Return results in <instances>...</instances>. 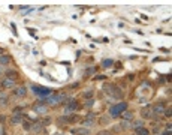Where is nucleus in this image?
<instances>
[{
  "label": "nucleus",
  "instance_id": "obj_1",
  "mask_svg": "<svg viewBox=\"0 0 172 135\" xmlns=\"http://www.w3.org/2000/svg\"><path fill=\"white\" fill-rule=\"evenodd\" d=\"M68 99V95L66 93H57V95H50V96H45V98H41L39 101L46 104L48 107L50 105H57V104H63V102Z\"/></svg>",
  "mask_w": 172,
  "mask_h": 135
},
{
  "label": "nucleus",
  "instance_id": "obj_2",
  "mask_svg": "<svg viewBox=\"0 0 172 135\" xmlns=\"http://www.w3.org/2000/svg\"><path fill=\"white\" fill-rule=\"evenodd\" d=\"M127 108H129L127 102H124V101L117 102L115 105H112L111 108H109V116L111 117H120L121 114H123V111H126Z\"/></svg>",
  "mask_w": 172,
  "mask_h": 135
},
{
  "label": "nucleus",
  "instance_id": "obj_3",
  "mask_svg": "<svg viewBox=\"0 0 172 135\" xmlns=\"http://www.w3.org/2000/svg\"><path fill=\"white\" fill-rule=\"evenodd\" d=\"M63 104H64V107H63V113L64 114H73L79 108V102L75 98H68Z\"/></svg>",
  "mask_w": 172,
  "mask_h": 135
},
{
  "label": "nucleus",
  "instance_id": "obj_4",
  "mask_svg": "<svg viewBox=\"0 0 172 135\" xmlns=\"http://www.w3.org/2000/svg\"><path fill=\"white\" fill-rule=\"evenodd\" d=\"M30 87H32V90H33L34 95H37L39 98H45V96L52 95V90L48 89V87H42V86H39V84H32Z\"/></svg>",
  "mask_w": 172,
  "mask_h": 135
},
{
  "label": "nucleus",
  "instance_id": "obj_5",
  "mask_svg": "<svg viewBox=\"0 0 172 135\" xmlns=\"http://www.w3.org/2000/svg\"><path fill=\"white\" fill-rule=\"evenodd\" d=\"M77 120H79V117L75 116V114H64V116L57 117V123H59V125H72V123H75Z\"/></svg>",
  "mask_w": 172,
  "mask_h": 135
},
{
  "label": "nucleus",
  "instance_id": "obj_6",
  "mask_svg": "<svg viewBox=\"0 0 172 135\" xmlns=\"http://www.w3.org/2000/svg\"><path fill=\"white\" fill-rule=\"evenodd\" d=\"M32 110H33L34 114H46L48 111H50V107L46 105V104H43V102L41 101H37V102H34L33 105H32Z\"/></svg>",
  "mask_w": 172,
  "mask_h": 135
},
{
  "label": "nucleus",
  "instance_id": "obj_7",
  "mask_svg": "<svg viewBox=\"0 0 172 135\" xmlns=\"http://www.w3.org/2000/svg\"><path fill=\"white\" fill-rule=\"evenodd\" d=\"M141 117H142V120L154 119V113H153L151 105H147V107H144V108H141Z\"/></svg>",
  "mask_w": 172,
  "mask_h": 135
},
{
  "label": "nucleus",
  "instance_id": "obj_8",
  "mask_svg": "<svg viewBox=\"0 0 172 135\" xmlns=\"http://www.w3.org/2000/svg\"><path fill=\"white\" fill-rule=\"evenodd\" d=\"M151 108H153V113H154V116L157 117L159 114H163L165 110H166V104L165 102H156L154 105H151Z\"/></svg>",
  "mask_w": 172,
  "mask_h": 135
},
{
  "label": "nucleus",
  "instance_id": "obj_9",
  "mask_svg": "<svg viewBox=\"0 0 172 135\" xmlns=\"http://www.w3.org/2000/svg\"><path fill=\"white\" fill-rule=\"evenodd\" d=\"M12 95H14V96H17V98H26V96H27V87L24 84L17 86V87L12 90Z\"/></svg>",
  "mask_w": 172,
  "mask_h": 135
},
{
  "label": "nucleus",
  "instance_id": "obj_10",
  "mask_svg": "<svg viewBox=\"0 0 172 135\" xmlns=\"http://www.w3.org/2000/svg\"><path fill=\"white\" fill-rule=\"evenodd\" d=\"M70 135H91V131L88 128H70Z\"/></svg>",
  "mask_w": 172,
  "mask_h": 135
},
{
  "label": "nucleus",
  "instance_id": "obj_11",
  "mask_svg": "<svg viewBox=\"0 0 172 135\" xmlns=\"http://www.w3.org/2000/svg\"><path fill=\"white\" fill-rule=\"evenodd\" d=\"M43 131H45V128L42 126V123H41L39 120H36V122H33V123H32V128H30V132H33L34 135L42 134Z\"/></svg>",
  "mask_w": 172,
  "mask_h": 135
},
{
  "label": "nucleus",
  "instance_id": "obj_12",
  "mask_svg": "<svg viewBox=\"0 0 172 135\" xmlns=\"http://www.w3.org/2000/svg\"><path fill=\"white\" fill-rule=\"evenodd\" d=\"M2 87L5 89V90H9V89H15L17 87V81H14V80H11V78H3L2 80Z\"/></svg>",
  "mask_w": 172,
  "mask_h": 135
},
{
  "label": "nucleus",
  "instance_id": "obj_13",
  "mask_svg": "<svg viewBox=\"0 0 172 135\" xmlns=\"http://www.w3.org/2000/svg\"><path fill=\"white\" fill-rule=\"evenodd\" d=\"M23 120H24V116H23V114H14V116H11V119H9V125L17 126V125H21V123H23Z\"/></svg>",
  "mask_w": 172,
  "mask_h": 135
},
{
  "label": "nucleus",
  "instance_id": "obj_14",
  "mask_svg": "<svg viewBox=\"0 0 172 135\" xmlns=\"http://www.w3.org/2000/svg\"><path fill=\"white\" fill-rule=\"evenodd\" d=\"M81 123H82V126H84V128H88V129H90V128H93L95 125H97L96 119H88V117H84Z\"/></svg>",
  "mask_w": 172,
  "mask_h": 135
},
{
  "label": "nucleus",
  "instance_id": "obj_15",
  "mask_svg": "<svg viewBox=\"0 0 172 135\" xmlns=\"http://www.w3.org/2000/svg\"><path fill=\"white\" fill-rule=\"evenodd\" d=\"M120 117L123 119V120H126V122H132V120L135 119V113L130 110H126V111H123V114H121Z\"/></svg>",
  "mask_w": 172,
  "mask_h": 135
},
{
  "label": "nucleus",
  "instance_id": "obj_16",
  "mask_svg": "<svg viewBox=\"0 0 172 135\" xmlns=\"http://www.w3.org/2000/svg\"><path fill=\"white\" fill-rule=\"evenodd\" d=\"M6 78H11V80L17 81L18 78H20V72L15 71V69H8V71H6Z\"/></svg>",
  "mask_w": 172,
  "mask_h": 135
},
{
  "label": "nucleus",
  "instance_id": "obj_17",
  "mask_svg": "<svg viewBox=\"0 0 172 135\" xmlns=\"http://www.w3.org/2000/svg\"><path fill=\"white\" fill-rule=\"evenodd\" d=\"M115 87L117 86L112 84V83H108V84H103V92L108 93L109 96H112V93H114V90H115Z\"/></svg>",
  "mask_w": 172,
  "mask_h": 135
},
{
  "label": "nucleus",
  "instance_id": "obj_18",
  "mask_svg": "<svg viewBox=\"0 0 172 135\" xmlns=\"http://www.w3.org/2000/svg\"><path fill=\"white\" fill-rule=\"evenodd\" d=\"M8 102H9V95L5 92H0V105L5 107V105H8Z\"/></svg>",
  "mask_w": 172,
  "mask_h": 135
},
{
  "label": "nucleus",
  "instance_id": "obj_19",
  "mask_svg": "<svg viewBox=\"0 0 172 135\" xmlns=\"http://www.w3.org/2000/svg\"><path fill=\"white\" fill-rule=\"evenodd\" d=\"M11 63V57L6 56V54H3V56H0V66H6Z\"/></svg>",
  "mask_w": 172,
  "mask_h": 135
},
{
  "label": "nucleus",
  "instance_id": "obj_20",
  "mask_svg": "<svg viewBox=\"0 0 172 135\" xmlns=\"http://www.w3.org/2000/svg\"><path fill=\"white\" fill-rule=\"evenodd\" d=\"M135 134L136 135H150V129H147V128H138V129H135Z\"/></svg>",
  "mask_w": 172,
  "mask_h": 135
},
{
  "label": "nucleus",
  "instance_id": "obj_21",
  "mask_svg": "<svg viewBox=\"0 0 172 135\" xmlns=\"http://www.w3.org/2000/svg\"><path fill=\"white\" fill-rule=\"evenodd\" d=\"M32 123H33L32 120H29V119L24 117V120H23V123H21V125H23V128H24L26 131H30V128H32Z\"/></svg>",
  "mask_w": 172,
  "mask_h": 135
},
{
  "label": "nucleus",
  "instance_id": "obj_22",
  "mask_svg": "<svg viewBox=\"0 0 172 135\" xmlns=\"http://www.w3.org/2000/svg\"><path fill=\"white\" fill-rule=\"evenodd\" d=\"M130 128L138 129V128H144V120H135L133 123H130Z\"/></svg>",
  "mask_w": 172,
  "mask_h": 135
},
{
  "label": "nucleus",
  "instance_id": "obj_23",
  "mask_svg": "<svg viewBox=\"0 0 172 135\" xmlns=\"http://www.w3.org/2000/svg\"><path fill=\"white\" fill-rule=\"evenodd\" d=\"M114 63H115V62H114L112 59H105L102 62V68H112L114 66Z\"/></svg>",
  "mask_w": 172,
  "mask_h": 135
},
{
  "label": "nucleus",
  "instance_id": "obj_24",
  "mask_svg": "<svg viewBox=\"0 0 172 135\" xmlns=\"http://www.w3.org/2000/svg\"><path fill=\"white\" fill-rule=\"evenodd\" d=\"M109 120H111V116H109V117H108V116H102V117L99 119L97 125H106V123H109Z\"/></svg>",
  "mask_w": 172,
  "mask_h": 135
},
{
  "label": "nucleus",
  "instance_id": "obj_25",
  "mask_svg": "<svg viewBox=\"0 0 172 135\" xmlns=\"http://www.w3.org/2000/svg\"><path fill=\"white\" fill-rule=\"evenodd\" d=\"M39 122H41V123H42V126L45 128V126H50V125H51V122H52V119L50 117V116H48V117H43L42 120H39Z\"/></svg>",
  "mask_w": 172,
  "mask_h": 135
},
{
  "label": "nucleus",
  "instance_id": "obj_26",
  "mask_svg": "<svg viewBox=\"0 0 172 135\" xmlns=\"http://www.w3.org/2000/svg\"><path fill=\"white\" fill-rule=\"evenodd\" d=\"M96 71H97V68H87L86 69V75H93V74H96Z\"/></svg>",
  "mask_w": 172,
  "mask_h": 135
},
{
  "label": "nucleus",
  "instance_id": "obj_27",
  "mask_svg": "<svg viewBox=\"0 0 172 135\" xmlns=\"http://www.w3.org/2000/svg\"><path fill=\"white\" fill-rule=\"evenodd\" d=\"M95 98H90V99H87L86 102H84V107H87V108H90V107H91V105H93V104H95Z\"/></svg>",
  "mask_w": 172,
  "mask_h": 135
},
{
  "label": "nucleus",
  "instance_id": "obj_28",
  "mask_svg": "<svg viewBox=\"0 0 172 135\" xmlns=\"http://www.w3.org/2000/svg\"><path fill=\"white\" fill-rule=\"evenodd\" d=\"M82 96H84V98H87V99L93 98V90H88V92H84V93H82Z\"/></svg>",
  "mask_w": 172,
  "mask_h": 135
},
{
  "label": "nucleus",
  "instance_id": "obj_29",
  "mask_svg": "<svg viewBox=\"0 0 172 135\" xmlns=\"http://www.w3.org/2000/svg\"><path fill=\"white\" fill-rule=\"evenodd\" d=\"M21 111H23V107H17V108H14V110H12V116H14V114H23Z\"/></svg>",
  "mask_w": 172,
  "mask_h": 135
},
{
  "label": "nucleus",
  "instance_id": "obj_30",
  "mask_svg": "<svg viewBox=\"0 0 172 135\" xmlns=\"http://www.w3.org/2000/svg\"><path fill=\"white\" fill-rule=\"evenodd\" d=\"M165 116H166V117H171V107H168V108H166V110H165V113H163Z\"/></svg>",
  "mask_w": 172,
  "mask_h": 135
},
{
  "label": "nucleus",
  "instance_id": "obj_31",
  "mask_svg": "<svg viewBox=\"0 0 172 135\" xmlns=\"http://www.w3.org/2000/svg\"><path fill=\"white\" fill-rule=\"evenodd\" d=\"M97 135H112V134H111V131H100Z\"/></svg>",
  "mask_w": 172,
  "mask_h": 135
},
{
  "label": "nucleus",
  "instance_id": "obj_32",
  "mask_svg": "<svg viewBox=\"0 0 172 135\" xmlns=\"http://www.w3.org/2000/svg\"><path fill=\"white\" fill-rule=\"evenodd\" d=\"M78 86H79V83H73V84L69 86V89H78Z\"/></svg>",
  "mask_w": 172,
  "mask_h": 135
},
{
  "label": "nucleus",
  "instance_id": "obj_33",
  "mask_svg": "<svg viewBox=\"0 0 172 135\" xmlns=\"http://www.w3.org/2000/svg\"><path fill=\"white\" fill-rule=\"evenodd\" d=\"M129 80L130 81H133V80H135V74H129Z\"/></svg>",
  "mask_w": 172,
  "mask_h": 135
},
{
  "label": "nucleus",
  "instance_id": "obj_34",
  "mask_svg": "<svg viewBox=\"0 0 172 135\" xmlns=\"http://www.w3.org/2000/svg\"><path fill=\"white\" fill-rule=\"evenodd\" d=\"M105 78H106L105 75H99V77H96V80H105Z\"/></svg>",
  "mask_w": 172,
  "mask_h": 135
},
{
  "label": "nucleus",
  "instance_id": "obj_35",
  "mask_svg": "<svg viewBox=\"0 0 172 135\" xmlns=\"http://www.w3.org/2000/svg\"><path fill=\"white\" fill-rule=\"evenodd\" d=\"M162 135H171V131H165Z\"/></svg>",
  "mask_w": 172,
  "mask_h": 135
},
{
  "label": "nucleus",
  "instance_id": "obj_36",
  "mask_svg": "<svg viewBox=\"0 0 172 135\" xmlns=\"http://www.w3.org/2000/svg\"><path fill=\"white\" fill-rule=\"evenodd\" d=\"M5 54V48H0V56H3Z\"/></svg>",
  "mask_w": 172,
  "mask_h": 135
},
{
  "label": "nucleus",
  "instance_id": "obj_37",
  "mask_svg": "<svg viewBox=\"0 0 172 135\" xmlns=\"http://www.w3.org/2000/svg\"><path fill=\"white\" fill-rule=\"evenodd\" d=\"M5 120H6V117H5V116H0V122H5Z\"/></svg>",
  "mask_w": 172,
  "mask_h": 135
},
{
  "label": "nucleus",
  "instance_id": "obj_38",
  "mask_svg": "<svg viewBox=\"0 0 172 135\" xmlns=\"http://www.w3.org/2000/svg\"><path fill=\"white\" fill-rule=\"evenodd\" d=\"M0 72H2V66H0Z\"/></svg>",
  "mask_w": 172,
  "mask_h": 135
}]
</instances>
